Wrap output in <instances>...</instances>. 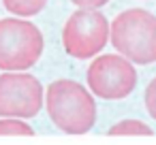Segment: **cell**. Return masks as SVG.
I'll list each match as a JSON object with an SVG mask.
<instances>
[{"label":"cell","mask_w":156,"mask_h":145,"mask_svg":"<svg viewBox=\"0 0 156 145\" xmlns=\"http://www.w3.org/2000/svg\"><path fill=\"white\" fill-rule=\"evenodd\" d=\"M49 119L66 134H86L96 124L94 94L73 79H58L45 90Z\"/></svg>","instance_id":"obj_1"},{"label":"cell","mask_w":156,"mask_h":145,"mask_svg":"<svg viewBox=\"0 0 156 145\" xmlns=\"http://www.w3.org/2000/svg\"><path fill=\"white\" fill-rule=\"evenodd\" d=\"M109 41L133 64L156 62V15L145 9H126L109 24Z\"/></svg>","instance_id":"obj_2"},{"label":"cell","mask_w":156,"mask_h":145,"mask_svg":"<svg viewBox=\"0 0 156 145\" xmlns=\"http://www.w3.org/2000/svg\"><path fill=\"white\" fill-rule=\"evenodd\" d=\"M41 30L26 19H0V68L28 71L43 54Z\"/></svg>","instance_id":"obj_3"},{"label":"cell","mask_w":156,"mask_h":145,"mask_svg":"<svg viewBox=\"0 0 156 145\" xmlns=\"http://www.w3.org/2000/svg\"><path fill=\"white\" fill-rule=\"evenodd\" d=\"M109 43V22L98 9H77L64 24L62 45L75 60H92Z\"/></svg>","instance_id":"obj_4"},{"label":"cell","mask_w":156,"mask_h":145,"mask_svg":"<svg viewBox=\"0 0 156 145\" xmlns=\"http://www.w3.org/2000/svg\"><path fill=\"white\" fill-rule=\"evenodd\" d=\"M88 90L103 100H122L137 88V71L130 60L120 54L94 56L88 66Z\"/></svg>","instance_id":"obj_5"},{"label":"cell","mask_w":156,"mask_h":145,"mask_svg":"<svg viewBox=\"0 0 156 145\" xmlns=\"http://www.w3.org/2000/svg\"><path fill=\"white\" fill-rule=\"evenodd\" d=\"M45 100V90L34 75L24 71H7L0 75V115L34 117Z\"/></svg>","instance_id":"obj_6"},{"label":"cell","mask_w":156,"mask_h":145,"mask_svg":"<svg viewBox=\"0 0 156 145\" xmlns=\"http://www.w3.org/2000/svg\"><path fill=\"white\" fill-rule=\"evenodd\" d=\"M107 134H111V136H128V134H133V136H152V128L147 124H143L141 119H120L109 128Z\"/></svg>","instance_id":"obj_7"},{"label":"cell","mask_w":156,"mask_h":145,"mask_svg":"<svg viewBox=\"0 0 156 145\" xmlns=\"http://www.w3.org/2000/svg\"><path fill=\"white\" fill-rule=\"evenodd\" d=\"M2 5L9 13L17 17H32L47 7V0H2Z\"/></svg>","instance_id":"obj_8"},{"label":"cell","mask_w":156,"mask_h":145,"mask_svg":"<svg viewBox=\"0 0 156 145\" xmlns=\"http://www.w3.org/2000/svg\"><path fill=\"white\" fill-rule=\"evenodd\" d=\"M0 134L2 136H32L34 130L20 117H5L0 119Z\"/></svg>","instance_id":"obj_9"},{"label":"cell","mask_w":156,"mask_h":145,"mask_svg":"<svg viewBox=\"0 0 156 145\" xmlns=\"http://www.w3.org/2000/svg\"><path fill=\"white\" fill-rule=\"evenodd\" d=\"M143 102H145V111H147L150 117L156 122V77L147 83L145 94H143Z\"/></svg>","instance_id":"obj_10"},{"label":"cell","mask_w":156,"mask_h":145,"mask_svg":"<svg viewBox=\"0 0 156 145\" xmlns=\"http://www.w3.org/2000/svg\"><path fill=\"white\" fill-rule=\"evenodd\" d=\"M71 2L75 7H79V9H101V7H105L109 2V0H71Z\"/></svg>","instance_id":"obj_11"}]
</instances>
